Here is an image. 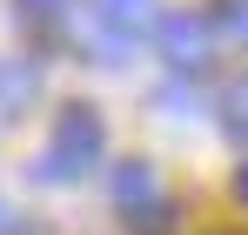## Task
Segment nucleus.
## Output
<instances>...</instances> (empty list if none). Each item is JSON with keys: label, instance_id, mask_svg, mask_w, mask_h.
<instances>
[{"label": "nucleus", "instance_id": "f257e3e1", "mask_svg": "<svg viewBox=\"0 0 248 235\" xmlns=\"http://www.w3.org/2000/svg\"><path fill=\"white\" fill-rule=\"evenodd\" d=\"M101 148H108V128H101V115L87 108V101H74V108H61L54 115V134H47L41 148V182H81L87 168L101 161Z\"/></svg>", "mask_w": 248, "mask_h": 235}, {"label": "nucleus", "instance_id": "f03ea898", "mask_svg": "<svg viewBox=\"0 0 248 235\" xmlns=\"http://www.w3.org/2000/svg\"><path fill=\"white\" fill-rule=\"evenodd\" d=\"M155 27H161L155 0H87V54L108 61V67L127 61Z\"/></svg>", "mask_w": 248, "mask_h": 235}, {"label": "nucleus", "instance_id": "7ed1b4c3", "mask_svg": "<svg viewBox=\"0 0 248 235\" xmlns=\"http://www.w3.org/2000/svg\"><path fill=\"white\" fill-rule=\"evenodd\" d=\"M155 40H161V54L174 67H208V54H215V20H208V14H161Z\"/></svg>", "mask_w": 248, "mask_h": 235}, {"label": "nucleus", "instance_id": "20e7f679", "mask_svg": "<svg viewBox=\"0 0 248 235\" xmlns=\"http://www.w3.org/2000/svg\"><path fill=\"white\" fill-rule=\"evenodd\" d=\"M34 94H41V67L27 54H7L0 61V121H20Z\"/></svg>", "mask_w": 248, "mask_h": 235}, {"label": "nucleus", "instance_id": "39448f33", "mask_svg": "<svg viewBox=\"0 0 248 235\" xmlns=\"http://www.w3.org/2000/svg\"><path fill=\"white\" fill-rule=\"evenodd\" d=\"M114 201H121L127 215H134V208H155V201H161L155 168H148V161H121V168H114Z\"/></svg>", "mask_w": 248, "mask_h": 235}, {"label": "nucleus", "instance_id": "423d86ee", "mask_svg": "<svg viewBox=\"0 0 248 235\" xmlns=\"http://www.w3.org/2000/svg\"><path fill=\"white\" fill-rule=\"evenodd\" d=\"M168 229H174V208H168V201L134 208V215H127V235H168Z\"/></svg>", "mask_w": 248, "mask_h": 235}, {"label": "nucleus", "instance_id": "0eeeda50", "mask_svg": "<svg viewBox=\"0 0 248 235\" xmlns=\"http://www.w3.org/2000/svg\"><path fill=\"white\" fill-rule=\"evenodd\" d=\"M20 20H34V27H61V20H67V0H20Z\"/></svg>", "mask_w": 248, "mask_h": 235}, {"label": "nucleus", "instance_id": "6e6552de", "mask_svg": "<svg viewBox=\"0 0 248 235\" xmlns=\"http://www.w3.org/2000/svg\"><path fill=\"white\" fill-rule=\"evenodd\" d=\"M215 27H221V34H228V40H242V47H248V0H228Z\"/></svg>", "mask_w": 248, "mask_h": 235}, {"label": "nucleus", "instance_id": "1a4fd4ad", "mask_svg": "<svg viewBox=\"0 0 248 235\" xmlns=\"http://www.w3.org/2000/svg\"><path fill=\"white\" fill-rule=\"evenodd\" d=\"M228 134H235V141L248 134V81H242V87H228Z\"/></svg>", "mask_w": 248, "mask_h": 235}, {"label": "nucleus", "instance_id": "9d476101", "mask_svg": "<svg viewBox=\"0 0 248 235\" xmlns=\"http://www.w3.org/2000/svg\"><path fill=\"white\" fill-rule=\"evenodd\" d=\"M235 201H242V208H248V161H242V168H235Z\"/></svg>", "mask_w": 248, "mask_h": 235}, {"label": "nucleus", "instance_id": "9b49d317", "mask_svg": "<svg viewBox=\"0 0 248 235\" xmlns=\"http://www.w3.org/2000/svg\"><path fill=\"white\" fill-rule=\"evenodd\" d=\"M0 229H7V208H0Z\"/></svg>", "mask_w": 248, "mask_h": 235}]
</instances>
